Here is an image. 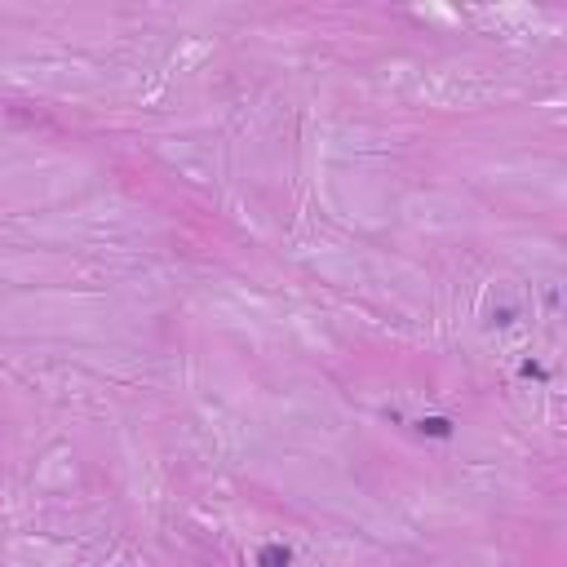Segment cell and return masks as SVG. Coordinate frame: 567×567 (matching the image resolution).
Segmentation results:
<instances>
[{
	"mask_svg": "<svg viewBox=\"0 0 567 567\" xmlns=\"http://www.w3.org/2000/svg\"><path fill=\"white\" fill-rule=\"evenodd\" d=\"M293 563V550L288 545H262L257 550V567H288Z\"/></svg>",
	"mask_w": 567,
	"mask_h": 567,
	"instance_id": "obj_1",
	"label": "cell"
},
{
	"mask_svg": "<svg viewBox=\"0 0 567 567\" xmlns=\"http://www.w3.org/2000/svg\"><path fill=\"white\" fill-rule=\"evenodd\" d=\"M417 430L430 434V439H452V421H448V417H421Z\"/></svg>",
	"mask_w": 567,
	"mask_h": 567,
	"instance_id": "obj_2",
	"label": "cell"
},
{
	"mask_svg": "<svg viewBox=\"0 0 567 567\" xmlns=\"http://www.w3.org/2000/svg\"><path fill=\"white\" fill-rule=\"evenodd\" d=\"M523 377H536V381H545V377H550V372H545V368H541V364H523Z\"/></svg>",
	"mask_w": 567,
	"mask_h": 567,
	"instance_id": "obj_3",
	"label": "cell"
}]
</instances>
